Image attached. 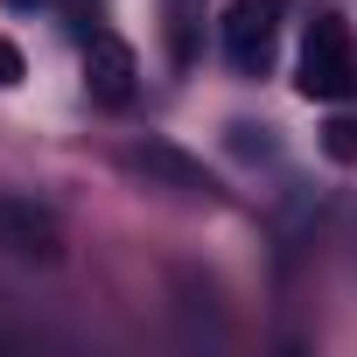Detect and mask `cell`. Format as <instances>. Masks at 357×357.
Wrapping results in <instances>:
<instances>
[{
    "instance_id": "1",
    "label": "cell",
    "mask_w": 357,
    "mask_h": 357,
    "mask_svg": "<svg viewBox=\"0 0 357 357\" xmlns=\"http://www.w3.org/2000/svg\"><path fill=\"white\" fill-rule=\"evenodd\" d=\"M301 98H350L357 91V43H350V22L343 15H315L308 22V43H301Z\"/></svg>"
},
{
    "instance_id": "2",
    "label": "cell",
    "mask_w": 357,
    "mask_h": 357,
    "mask_svg": "<svg viewBox=\"0 0 357 357\" xmlns=\"http://www.w3.org/2000/svg\"><path fill=\"white\" fill-rule=\"evenodd\" d=\"M119 168L126 175H140V183L147 190H168V197H197V204H218L225 190H218V175L197 161V154H183V147H175V140H126L119 147Z\"/></svg>"
},
{
    "instance_id": "3",
    "label": "cell",
    "mask_w": 357,
    "mask_h": 357,
    "mask_svg": "<svg viewBox=\"0 0 357 357\" xmlns=\"http://www.w3.org/2000/svg\"><path fill=\"white\" fill-rule=\"evenodd\" d=\"M0 252L8 259H63V218L22 190H0Z\"/></svg>"
},
{
    "instance_id": "4",
    "label": "cell",
    "mask_w": 357,
    "mask_h": 357,
    "mask_svg": "<svg viewBox=\"0 0 357 357\" xmlns=\"http://www.w3.org/2000/svg\"><path fill=\"white\" fill-rule=\"evenodd\" d=\"M280 8H287V0H231V8H225V56H231V70L259 77V70L273 63Z\"/></svg>"
},
{
    "instance_id": "5",
    "label": "cell",
    "mask_w": 357,
    "mask_h": 357,
    "mask_svg": "<svg viewBox=\"0 0 357 357\" xmlns=\"http://www.w3.org/2000/svg\"><path fill=\"white\" fill-rule=\"evenodd\" d=\"M133 84H140V56H133L119 36H91V43H84V91H91L98 105H126Z\"/></svg>"
},
{
    "instance_id": "6",
    "label": "cell",
    "mask_w": 357,
    "mask_h": 357,
    "mask_svg": "<svg viewBox=\"0 0 357 357\" xmlns=\"http://www.w3.org/2000/svg\"><path fill=\"white\" fill-rule=\"evenodd\" d=\"M322 154L343 161V168H357V119H329L322 126Z\"/></svg>"
},
{
    "instance_id": "7",
    "label": "cell",
    "mask_w": 357,
    "mask_h": 357,
    "mask_svg": "<svg viewBox=\"0 0 357 357\" xmlns=\"http://www.w3.org/2000/svg\"><path fill=\"white\" fill-rule=\"evenodd\" d=\"M231 154H245V161H266V154H273V126H252V119H238V126H231Z\"/></svg>"
},
{
    "instance_id": "8",
    "label": "cell",
    "mask_w": 357,
    "mask_h": 357,
    "mask_svg": "<svg viewBox=\"0 0 357 357\" xmlns=\"http://www.w3.org/2000/svg\"><path fill=\"white\" fill-rule=\"evenodd\" d=\"M22 77H29V56H22V50H15L8 36H0V91H15Z\"/></svg>"
},
{
    "instance_id": "9",
    "label": "cell",
    "mask_w": 357,
    "mask_h": 357,
    "mask_svg": "<svg viewBox=\"0 0 357 357\" xmlns=\"http://www.w3.org/2000/svg\"><path fill=\"white\" fill-rule=\"evenodd\" d=\"M63 15H70V29H77L84 43L98 36V0H63Z\"/></svg>"
},
{
    "instance_id": "10",
    "label": "cell",
    "mask_w": 357,
    "mask_h": 357,
    "mask_svg": "<svg viewBox=\"0 0 357 357\" xmlns=\"http://www.w3.org/2000/svg\"><path fill=\"white\" fill-rule=\"evenodd\" d=\"M0 8H15V15H29V8H43V0H0Z\"/></svg>"
}]
</instances>
